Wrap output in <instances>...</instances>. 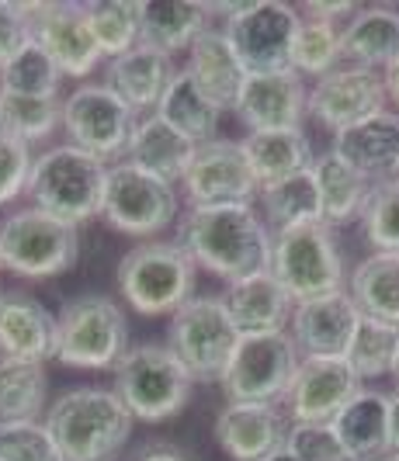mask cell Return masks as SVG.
Instances as JSON below:
<instances>
[{
  "label": "cell",
  "instance_id": "7bdbcfd3",
  "mask_svg": "<svg viewBox=\"0 0 399 461\" xmlns=\"http://www.w3.org/2000/svg\"><path fill=\"white\" fill-rule=\"evenodd\" d=\"M285 451L295 461H348L330 423H292Z\"/></svg>",
  "mask_w": 399,
  "mask_h": 461
},
{
  "label": "cell",
  "instance_id": "d590c367",
  "mask_svg": "<svg viewBox=\"0 0 399 461\" xmlns=\"http://www.w3.org/2000/svg\"><path fill=\"white\" fill-rule=\"evenodd\" d=\"M84 7L104 59H118L142 42V0H97Z\"/></svg>",
  "mask_w": 399,
  "mask_h": 461
},
{
  "label": "cell",
  "instance_id": "ffe728a7",
  "mask_svg": "<svg viewBox=\"0 0 399 461\" xmlns=\"http://www.w3.org/2000/svg\"><path fill=\"white\" fill-rule=\"evenodd\" d=\"M358 323L361 312L344 288L323 299L299 302L292 309V340L303 357H348Z\"/></svg>",
  "mask_w": 399,
  "mask_h": 461
},
{
  "label": "cell",
  "instance_id": "6da1fadb",
  "mask_svg": "<svg viewBox=\"0 0 399 461\" xmlns=\"http://www.w3.org/2000/svg\"><path fill=\"white\" fill-rule=\"evenodd\" d=\"M177 243L195 267L233 285L271 267L275 232L260 219L258 205L188 208L177 222Z\"/></svg>",
  "mask_w": 399,
  "mask_h": 461
},
{
  "label": "cell",
  "instance_id": "30bf717a",
  "mask_svg": "<svg viewBox=\"0 0 399 461\" xmlns=\"http://www.w3.org/2000/svg\"><path fill=\"white\" fill-rule=\"evenodd\" d=\"M271 275L282 281L288 299L309 302L344 292V257L327 222L275 232Z\"/></svg>",
  "mask_w": 399,
  "mask_h": 461
},
{
  "label": "cell",
  "instance_id": "5b68a950",
  "mask_svg": "<svg viewBox=\"0 0 399 461\" xmlns=\"http://www.w3.org/2000/svg\"><path fill=\"white\" fill-rule=\"evenodd\" d=\"M129 320L115 299L84 292L59 309L56 361L77 371H115L129 350Z\"/></svg>",
  "mask_w": 399,
  "mask_h": 461
},
{
  "label": "cell",
  "instance_id": "9a60e30c",
  "mask_svg": "<svg viewBox=\"0 0 399 461\" xmlns=\"http://www.w3.org/2000/svg\"><path fill=\"white\" fill-rule=\"evenodd\" d=\"M18 11L32 28V39L46 49L63 77L84 80L101 63H108L91 32L84 4H18Z\"/></svg>",
  "mask_w": 399,
  "mask_h": 461
},
{
  "label": "cell",
  "instance_id": "f35d334b",
  "mask_svg": "<svg viewBox=\"0 0 399 461\" xmlns=\"http://www.w3.org/2000/svg\"><path fill=\"white\" fill-rule=\"evenodd\" d=\"M344 63V46H340V24L320 22V18H303L292 46V69L299 77H327Z\"/></svg>",
  "mask_w": 399,
  "mask_h": 461
},
{
  "label": "cell",
  "instance_id": "1f68e13d",
  "mask_svg": "<svg viewBox=\"0 0 399 461\" xmlns=\"http://www.w3.org/2000/svg\"><path fill=\"white\" fill-rule=\"evenodd\" d=\"M205 28H209L205 4H195V0L142 4V46L157 49L170 59L177 52H188Z\"/></svg>",
  "mask_w": 399,
  "mask_h": 461
},
{
  "label": "cell",
  "instance_id": "f546056e",
  "mask_svg": "<svg viewBox=\"0 0 399 461\" xmlns=\"http://www.w3.org/2000/svg\"><path fill=\"white\" fill-rule=\"evenodd\" d=\"M258 208H260V219L268 222L271 232L323 222V198H320V185H316L313 167L292 174V177H285V181L260 187Z\"/></svg>",
  "mask_w": 399,
  "mask_h": 461
},
{
  "label": "cell",
  "instance_id": "e575fe53",
  "mask_svg": "<svg viewBox=\"0 0 399 461\" xmlns=\"http://www.w3.org/2000/svg\"><path fill=\"white\" fill-rule=\"evenodd\" d=\"M49 410V375L35 361L0 357V423H35Z\"/></svg>",
  "mask_w": 399,
  "mask_h": 461
},
{
  "label": "cell",
  "instance_id": "484cf974",
  "mask_svg": "<svg viewBox=\"0 0 399 461\" xmlns=\"http://www.w3.org/2000/svg\"><path fill=\"white\" fill-rule=\"evenodd\" d=\"M330 427L340 440L348 461H382L396 451L393 427H389V395L385 393L361 389V395H354L348 410Z\"/></svg>",
  "mask_w": 399,
  "mask_h": 461
},
{
  "label": "cell",
  "instance_id": "8992f818",
  "mask_svg": "<svg viewBox=\"0 0 399 461\" xmlns=\"http://www.w3.org/2000/svg\"><path fill=\"white\" fill-rule=\"evenodd\" d=\"M191 375L167 344H132L115 368V393L140 423H167L191 402Z\"/></svg>",
  "mask_w": 399,
  "mask_h": 461
},
{
  "label": "cell",
  "instance_id": "44dd1931",
  "mask_svg": "<svg viewBox=\"0 0 399 461\" xmlns=\"http://www.w3.org/2000/svg\"><path fill=\"white\" fill-rule=\"evenodd\" d=\"M59 350V316L24 292L0 299V357L46 365Z\"/></svg>",
  "mask_w": 399,
  "mask_h": 461
},
{
  "label": "cell",
  "instance_id": "8d00e7d4",
  "mask_svg": "<svg viewBox=\"0 0 399 461\" xmlns=\"http://www.w3.org/2000/svg\"><path fill=\"white\" fill-rule=\"evenodd\" d=\"M59 125H63L59 97H18L0 91V132L35 146L52 136Z\"/></svg>",
  "mask_w": 399,
  "mask_h": 461
},
{
  "label": "cell",
  "instance_id": "7c38bea8",
  "mask_svg": "<svg viewBox=\"0 0 399 461\" xmlns=\"http://www.w3.org/2000/svg\"><path fill=\"white\" fill-rule=\"evenodd\" d=\"M299 24H303L299 7L282 0H250L240 14L226 18L222 32L247 77H264L292 69V46Z\"/></svg>",
  "mask_w": 399,
  "mask_h": 461
},
{
  "label": "cell",
  "instance_id": "f907efd6",
  "mask_svg": "<svg viewBox=\"0 0 399 461\" xmlns=\"http://www.w3.org/2000/svg\"><path fill=\"white\" fill-rule=\"evenodd\" d=\"M268 461H295V458H292V455H288V451H278V455H275V458H268Z\"/></svg>",
  "mask_w": 399,
  "mask_h": 461
},
{
  "label": "cell",
  "instance_id": "ee69618b",
  "mask_svg": "<svg viewBox=\"0 0 399 461\" xmlns=\"http://www.w3.org/2000/svg\"><path fill=\"white\" fill-rule=\"evenodd\" d=\"M32 146L22 139L0 132V212L11 205L18 194H24L28 177H32Z\"/></svg>",
  "mask_w": 399,
  "mask_h": 461
},
{
  "label": "cell",
  "instance_id": "e0dca14e",
  "mask_svg": "<svg viewBox=\"0 0 399 461\" xmlns=\"http://www.w3.org/2000/svg\"><path fill=\"white\" fill-rule=\"evenodd\" d=\"M385 104L389 97L382 73L365 67H337L309 87V115L327 125L333 136L365 118L382 115Z\"/></svg>",
  "mask_w": 399,
  "mask_h": 461
},
{
  "label": "cell",
  "instance_id": "7dc6e473",
  "mask_svg": "<svg viewBox=\"0 0 399 461\" xmlns=\"http://www.w3.org/2000/svg\"><path fill=\"white\" fill-rule=\"evenodd\" d=\"M136 461H191V458L181 447H174V444H150Z\"/></svg>",
  "mask_w": 399,
  "mask_h": 461
},
{
  "label": "cell",
  "instance_id": "9c48e42d",
  "mask_svg": "<svg viewBox=\"0 0 399 461\" xmlns=\"http://www.w3.org/2000/svg\"><path fill=\"white\" fill-rule=\"evenodd\" d=\"M101 219L122 236L132 240H157L181 219V191L164 177L142 170L136 163L122 160L108 167L104 205Z\"/></svg>",
  "mask_w": 399,
  "mask_h": 461
},
{
  "label": "cell",
  "instance_id": "f1b7e54d",
  "mask_svg": "<svg viewBox=\"0 0 399 461\" xmlns=\"http://www.w3.org/2000/svg\"><path fill=\"white\" fill-rule=\"evenodd\" d=\"M240 149L250 163L258 185H275L299 170L313 167V142L303 129H271V132H247L240 139Z\"/></svg>",
  "mask_w": 399,
  "mask_h": 461
},
{
  "label": "cell",
  "instance_id": "5bb4252c",
  "mask_svg": "<svg viewBox=\"0 0 399 461\" xmlns=\"http://www.w3.org/2000/svg\"><path fill=\"white\" fill-rule=\"evenodd\" d=\"M258 177L243 157L240 142L233 139H212L202 142L191 157L181 194L188 208H230L258 205Z\"/></svg>",
  "mask_w": 399,
  "mask_h": 461
},
{
  "label": "cell",
  "instance_id": "52a82bcc",
  "mask_svg": "<svg viewBox=\"0 0 399 461\" xmlns=\"http://www.w3.org/2000/svg\"><path fill=\"white\" fill-rule=\"evenodd\" d=\"M240 344V330L226 309L222 295H195L181 305L167 326V347L185 365L191 382H219L226 378L230 361Z\"/></svg>",
  "mask_w": 399,
  "mask_h": 461
},
{
  "label": "cell",
  "instance_id": "cb8c5ba5",
  "mask_svg": "<svg viewBox=\"0 0 399 461\" xmlns=\"http://www.w3.org/2000/svg\"><path fill=\"white\" fill-rule=\"evenodd\" d=\"M188 77L198 84V91L209 97L219 112H236L240 91L247 84V69L240 67L233 46L222 28H205L195 46L188 49Z\"/></svg>",
  "mask_w": 399,
  "mask_h": 461
},
{
  "label": "cell",
  "instance_id": "4fadbf2b",
  "mask_svg": "<svg viewBox=\"0 0 399 461\" xmlns=\"http://www.w3.org/2000/svg\"><path fill=\"white\" fill-rule=\"evenodd\" d=\"M303 365V354L292 333H260L240 337L230 371L222 378V393L230 402H268L282 406L285 393Z\"/></svg>",
  "mask_w": 399,
  "mask_h": 461
},
{
  "label": "cell",
  "instance_id": "603a6c76",
  "mask_svg": "<svg viewBox=\"0 0 399 461\" xmlns=\"http://www.w3.org/2000/svg\"><path fill=\"white\" fill-rule=\"evenodd\" d=\"M226 309L233 316L240 337H260V333H285V326L292 323V309L295 302L288 299L282 281L268 271L233 281L226 288Z\"/></svg>",
  "mask_w": 399,
  "mask_h": 461
},
{
  "label": "cell",
  "instance_id": "11a10c76",
  "mask_svg": "<svg viewBox=\"0 0 399 461\" xmlns=\"http://www.w3.org/2000/svg\"><path fill=\"white\" fill-rule=\"evenodd\" d=\"M0 271H4V267H0Z\"/></svg>",
  "mask_w": 399,
  "mask_h": 461
},
{
  "label": "cell",
  "instance_id": "db71d44e",
  "mask_svg": "<svg viewBox=\"0 0 399 461\" xmlns=\"http://www.w3.org/2000/svg\"><path fill=\"white\" fill-rule=\"evenodd\" d=\"M0 299H4V292H0Z\"/></svg>",
  "mask_w": 399,
  "mask_h": 461
},
{
  "label": "cell",
  "instance_id": "83f0119b",
  "mask_svg": "<svg viewBox=\"0 0 399 461\" xmlns=\"http://www.w3.org/2000/svg\"><path fill=\"white\" fill-rule=\"evenodd\" d=\"M313 174H316L320 198H323V222L330 230L333 226H348V222H361L376 185L361 170H354L348 160H340L333 149L320 153L313 160Z\"/></svg>",
  "mask_w": 399,
  "mask_h": 461
},
{
  "label": "cell",
  "instance_id": "ab89813d",
  "mask_svg": "<svg viewBox=\"0 0 399 461\" xmlns=\"http://www.w3.org/2000/svg\"><path fill=\"white\" fill-rule=\"evenodd\" d=\"M399 354V330L389 323H378L372 316H361L358 323V333L351 340V350H348V365L354 368V375L361 382H372V378H385L393 375V365H396Z\"/></svg>",
  "mask_w": 399,
  "mask_h": 461
},
{
  "label": "cell",
  "instance_id": "d6a6232c",
  "mask_svg": "<svg viewBox=\"0 0 399 461\" xmlns=\"http://www.w3.org/2000/svg\"><path fill=\"white\" fill-rule=\"evenodd\" d=\"M348 295L361 316L399 330V254H372L351 271Z\"/></svg>",
  "mask_w": 399,
  "mask_h": 461
},
{
  "label": "cell",
  "instance_id": "b9f144b4",
  "mask_svg": "<svg viewBox=\"0 0 399 461\" xmlns=\"http://www.w3.org/2000/svg\"><path fill=\"white\" fill-rule=\"evenodd\" d=\"M0 461H63L42 420L0 423Z\"/></svg>",
  "mask_w": 399,
  "mask_h": 461
},
{
  "label": "cell",
  "instance_id": "bcb514c9",
  "mask_svg": "<svg viewBox=\"0 0 399 461\" xmlns=\"http://www.w3.org/2000/svg\"><path fill=\"white\" fill-rule=\"evenodd\" d=\"M361 11V4H354V0H337V4H320V0H309L303 4V18H320V22H330V24H348Z\"/></svg>",
  "mask_w": 399,
  "mask_h": 461
},
{
  "label": "cell",
  "instance_id": "816d5d0a",
  "mask_svg": "<svg viewBox=\"0 0 399 461\" xmlns=\"http://www.w3.org/2000/svg\"><path fill=\"white\" fill-rule=\"evenodd\" d=\"M393 378H396V385H399V354H396V365H393Z\"/></svg>",
  "mask_w": 399,
  "mask_h": 461
},
{
  "label": "cell",
  "instance_id": "d6986e66",
  "mask_svg": "<svg viewBox=\"0 0 399 461\" xmlns=\"http://www.w3.org/2000/svg\"><path fill=\"white\" fill-rule=\"evenodd\" d=\"M303 115H309V87L295 69L247 77L236 118L247 132H271V129H303Z\"/></svg>",
  "mask_w": 399,
  "mask_h": 461
},
{
  "label": "cell",
  "instance_id": "8fae6325",
  "mask_svg": "<svg viewBox=\"0 0 399 461\" xmlns=\"http://www.w3.org/2000/svg\"><path fill=\"white\" fill-rule=\"evenodd\" d=\"M136 125H140V115L108 84H80L63 101L67 142L108 167L129 157V142H132Z\"/></svg>",
  "mask_w": 399,
  "mask_h": 461
},
{
  "label": "cell",
  "instance_id": "f5cc1de1",
  "mask_svg": "<svg viewBox=\"0 0 399 461\" xmlns=\"http://www.w3.org/2000/svg\"><path fill=\"white\" fill-rule=\"evenodd\" d=\"M382 461H399V451H393V455H389V458H382Z\"/></svg>",
  "mask_w": 399,
  "mask_h": 461
},
{
  "label": "cell",
  "instance_id": "d4e9b609",
  "mask_svg": "<svg viewBox=\"0 0 399 461\" xmlns=\"http://www.w3.org/2000/svg\"><path fill=\"white\" fill-rule=\"evenodd\" d=\"M174 59L164 56V52H157V49L150 46H136L129 49L125 56H118V59H108V69H104V84L112 87V91L136 112V115H153L157 112V104H160V97L167 94L170 87V80H174Z\"/></svg>",
  "mask_w": 399,
  "mask_h": 461
},
{
  "label": "cell",
  "instance_id": "3957f363",
  "mask_svg": "<svg viewBox=\"0 0 399 461\" xmlns=\"http://www.w3.org/2000/svg\"><path fill=\"white\" fill-rule=\"evenodd\" d=\"M104 185H108V163L67 142V146H52L42 157H35L24 194L46 215L63 219L80 230L84 222L101 215Z\"/></svg>",
  "mask_w": 399,
  "mask_h": 461
},
{
  "label": "cell",
  "instance_id": "2e32d148",
  "mask_svg": "<svg viewBox=\"0 0 399 461\" xmlns=\"http://www.w3.org/2000/svg\"><path fill=\"white\" fill-rule=\"evenodd\" d=\"M361 389L365 382L344 357H303L282 399V410L292 423H333L354 395H361Z\"/></svg>",
  "mask_w": 399,
  "mask_h": 461
},
{
  "label": "cell",
  "instance_id": "4dcf8cb0",
  "mask_svg": "<svg viewBox=\"0 0 399 461\" xmlns=\"http://www.w3.org/2000/svg\"><path fill=\"white\" fill-rule=\"evenodd\" d=\"M195 149L198 146L181 136L177 129H170L160 115H146L140 118V125L132 132L125 160L142 167V170H150V174H157V177H164L170 185H181Z\"/></svg>",
  "mask_w": 399,
  "mask_h": 461
},
{
  "label": "cell",
  "instance_id": "74e56055",
  "mask_svg": "<svg viewBox=\"0 0 399 461\" xmlns=\"http://www.w3.org/2000/svg\"><path fill=\"white\" fill-rule=\"evenodd\" d=\"M59 84L63 73L35 39H28L22 52L0 69V91L18 97H59Z\"/></svg>",
  "mask_w": 399,
  "mask_h": 461
},
{
  "label": "cell",
  "instance_id": "ac0fdd59",
  "mask_svg": "<svg viewBox=\"0 0 399 461\" xmlns=\"http://www.w3.org/2000/svg\"><path fill=\"white\" fill-rule=\"evenodd\" d=\"M292 420L282 406L226 402L215 416V440L230 461H268L285 451Z\"/></svg>",
  "mask_w": 399,
  "mask_h": 461
},
{
  "label": "cell",
  "instance_id": "681fc988",
  "mask_svg": "<svg viewBox=\"0 0 399 461\" xmlns=\"http://www.w3.org/2000/svg\"><path fill=\"white\" fill-rule=\"evenodd\" d=\"M389 427H393V447L399 451V393L389 395Z\"/></svg>",
  "mask_w": 399,
  "mask_h": 461
},
{
  "label": "cell",
  "instance_id": "277c9868",
  "mask_svg": "<svg viewBox=\"0 0 399 461\" xmlns=\"http://www.w3.org/2000/svg\"><path fill=\"white\" fill-rule=\"evenodd\" d=\"M115 281L132 312L146 320L174 316L195 299V260L181 243L146 240L122 257Z\"/></svg>",
  "mask_w": 399,
  "mask_h": 461
},
{
  "label": "cell",
  "instance_id": "60d3db41",
  "mask_svg": "<svg viewBox=\"0 0 399 461\" xmlns=\"http://www.w3.org/2000/svg\"><path fill=\"white\" fill-rule=\"evenodd\" d=\"M361 230L372 254H399V177L376 185L361 215Z\"/></svg>",
  "mask_w": 399,
  "mask_h": 461
},
{
  "label": "cell",
  "instance_id": "836d02e7",
  "mask_svg": "<svg viewBox=\"0 0 399 461\" xmlns=\"http://www.w3.org/2000/svg\"><path fill=\"white\" fill-rule=\"evenodd\" d=\"M153 115H160L170 129H177L195 146L219 139V115L222 112L212 104L205 94L198 91V84L191 80L185 67L174 73V80H170V87L160 97V104H157Z\"/></svg>",
  "mask_w": 399,
  "mask_h": 461
},
{
  "label": "cell",
  "instance_id": "f6af8a7d",
  "mask_svg": "<svg viewBox=\"0 0 399 461\" xmlns=\"http://www.w3.org/2000/svg\"><path fill=\"white\" fill-rule=\"evenodd\" d=\"M28 39H32V28L22 18L18 4H4L0 0V69L22 52Z\"/></svg>",
  "mask_w": 399,
  "mask_h": 461
},
{
  "label": "cell",
  "instance_id": "ba28073f",
  "mask_svg": "<svg viewBox=\"0 0 399 461\" xmlns=\"http://www.w3.org/2000/svg\"><path fill=\"white\" fill-rule=\"evenodd\" d=\"M80 254V230L28 205L0 222V267L28 281L67 275Z\"/></svg>",
  "mask_w": 399,
  "mask_h": 461
},
{
  "label": "cell",
  "instance_id": "c3c4849f",
  "mask_svg": "<svg viewBox=\"0 0 399 461\" xmlns=\"http://www.w3.org/2000/svg\"><path fill=\"white\" fill-rule=\"evenodd\" d=\"M382 80H385V97L399 108V63L385 69V73H382Z\"/></svg>",
  "mask_w": 399,
  "mask_h": 461
},
{
  "label": "cell",
  "instance_id": "7402d4cb",
  "mask_svg": "<svg viewBox=\"0 0 399 461\" xmlns=\"http://www.w3.org/2000/svg\"><path fill=\"white\" fill-rule=\"evenodd\" d=\"M330 149L351 163L354 170H361L372 185L393 181L399 177V112L385 108L382 115L337 132Z\"/></svg>",
  "mask_w": 399,
  "mask_h": 461
},
{
  "label": "cell",
  "instance_id": "7a4b0ae2",
  "mask_svg": "<svg viewBox=\"0 0 399 461\" xmlns=\"http://www.w3.org/2000/svg\"><path fill=\"white\" fill-rule=\"evenodd\" d=\"M63 461H115L132 438L136 416L115 389L77 385L59 393L42 416Z\"/></svg>",
  "mask_w": 399,
  "mask_h": 461
},
{
  "label": "cell",
  "instance_id": "4316f807",
  "mask_svg": "<svg viewBox=\"0 0 399 461\" xmlns=\"http://www.w3.org/2000/svg\"><path fill=\"white\" fill-rule=\"evenodd\" d=\"M340 46L348 67L385 73L399 63V11L361 7L348 24H340Z\"/></svg>",
  "mask_w": 399,
  "mask_h": 461
}]
</instances>
